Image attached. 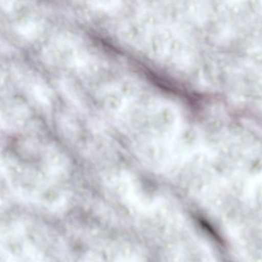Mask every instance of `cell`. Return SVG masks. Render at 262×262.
I'll list each match as a JSON object with an SVG mask.
<instances>
[{"instance_id": "6da1fadb", "label": "cell", "mask_w": 262, "mask_h": 262, "mask_svg": "<svg viewBox=\"0 0 262 262\" xmlns=\"http://www.w3.org/2000/svg\"><path fill=\"white\" fill-rule=\"evenodd\" d=\"M120 114L128 135L152 143L170 142L185 126L175 105L143 90Z\"/></svg>"}]
</instances>
